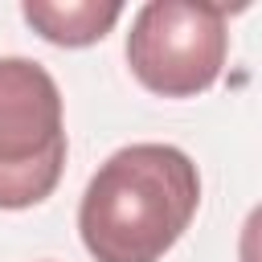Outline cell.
Masks as SVG:
<instances>
[{
	"label": "cell",
	"mask_w": 262,
	"mask_h": 262,
	"mask_svg": "<svg viewBox=\"0 0 262 262\" xmlns=\"http://www.w3.org/2000/svg\"><path fill=\"white\" fill-rule=\"evenodd\" d=\"M201 205V176L172 143H131L106 156L78 205V233L94 262H160Z\"/></svg>",
	"instance_id": "6da1fadb"
},
{
	"label": "cell",
	"mask_w": 262,
	"mask_h": 262,
	"mask_svg": "<svg viewBox=\"0 0 262 262\" xmlns=\"http://www.w3.org/2000/svg\"><path fill=\"white\" fill-rule=\"evenodd\" d=\"M66 168L61 90L41 61L0 57V209L41 205Z\"/></svg>",
	"instance_id": "7a4b0ae2"
},
{
	"label": "cell",
	"mask_w": 262,
	"mask_h": 262,
	"mask_svg": "<svg viewBox=\"0 0 262 262\" xmlns=\"http://www.w3.org/2000/svg\"><path fill=\"white\" fill-rule=\"evenodd\" d=\"M229 8L205 0H151L127 33V66L160 98H192L221 78Z\"/></svg>",
	"instance_id": "3957f363"
},
{
	"label": "cell",
	"mask_w": 262,
	"mask_h": 262,
	"mask_svg": "<svg viewBox=\"0 0 262 262\" xmlns=\"http://www.w3.org/2000/svg\"><path fill=\"white\" fill-rule=\"evenodd\" d=\"M20 16L49 45L82 49L102 41L115 29V20L123 16V4L119 0H25Z\"/></svg>",
	"instance_id": "277c9868"
},
{
	"label": "cell",
	"mask_w": 262,
	"mask_h": 262,
	"mask_svg": "<svg viewBox=\"0 0 262 262\" xmlns=\"http://www.w3.org/2000/svg\"><path fill=\"white\" fill-rule=\"evenodd\" d=\"M237 262H262V205L250 209L242 237H237Z\"/></svg>",
	"instance_id": "5b68a950"
}]
</instances>
